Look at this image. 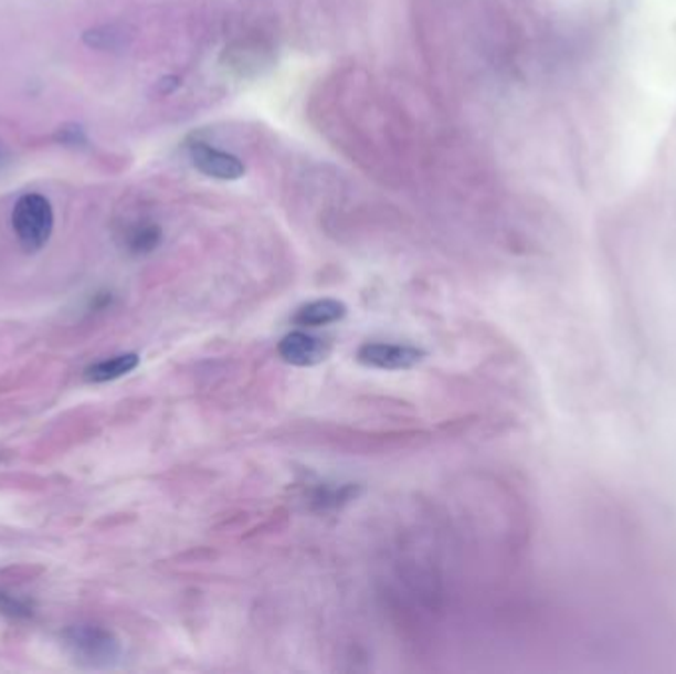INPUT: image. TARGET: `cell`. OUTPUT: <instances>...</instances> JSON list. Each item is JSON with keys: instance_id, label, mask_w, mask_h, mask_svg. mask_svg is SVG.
Segmentation results:
<instances>
[{"instance_id": "1", "label": "cell", "mask_w": 676, "mask_h": 674, "mask_svg": "<svg viewBox=\"0 0 676 674\" xmlns=\"http://www.w3.org/2000/svg\"><path fill=\"white\" fill-rule=\"evenodd\" d=\"M62 646L80 666L112 668L122 661L123 645L119 638L102 625L75 623L62 631Z\"/></svg>"}, {"instance_id": "2", "label": "cell", "mask_w": 676, "mask_h": 674, "mask_svg": "<svg viewBox=\"0 0 676 674\" xmlns=\"http://www.w3.org/2000/svg\"><path fill=\"white\" fill-rule=\"evenodd\" d=\"M12 230L24 252H40L54 230V210L46 197L30 192L12 210Z\"/></svg>"}, {"instance_id": "3", "label": "cell", "mask_w": 676, "mask_h": 674, "mask_svg": "<svg viewBox=\"0 0 676 674\" xmlns=\"http://www.w3.org/2000/svg\"><path fill=\"white\" fill-rule=\"evenodd\" d=\"M427 352L413 345H394V343H367L357 350V360L362 366L374 370H412L422 365Z\"/></svg>"}, {"instance_id": "4", "label": "cell", "mask_w": 676, "mask_h": 674, "mask_svg": "<svg viewBox=\"0 0 676 674\" xmlns=\"http://www.w3.org/2000/svg\"><path fill=\"white\" fill-rule=\"evenodd\" d=\"M277 352L287 365L310 368L325 362L332 352V347L325 338L315 337L305 330H295L282 338V343L277 345Z\"/></svg>"}, {"instance_id": "5", "label": "cell", "mask_w": 676, "mask_h": 674, "mask_svg": "<svg viewBox=\"0 0 676 674\" xmlns=\"http://www.w3.org/2000/svg\"><path fill=\"white\" fill-rule=\"evenodd\" d=\"M190 159L202 175L216 180H240L245 175V165L240 157L228 150L216 149L204 141H194L190 147Z\"/></svg>"}, {"instance_id": "6", "label": "cell", "mask_w": 676, "mask_h": 674, "mask_svg": "<svg viewBox=\"0 0 676 674\" xmlns=\"http://www.w3.org/2000/svg\"><path fill=\"white\" fill-rule=\"evenodd\" d=\"M348 307L338 299L310 301L295 310L293 325L303 328H319L338 323L347 317Z\"/></svg>"}, {"instance_id": "7", "label": "cell", "mask_w": 676, "mask_h": 674, "mask_svg": "<svg viewBox=\"0 0 676 674\" xmlns=\"http://www.w3.org/2000/svg\"><path fill=\"white\" fill-rule=\"evenodd\" d=\"M141 358L135 352H125V355L112 356L99 362L87 366L85 368L84 378L92 385H104V382H113L119 380L123 376L131 375L133 370L139 366Z\"/></svg>"}, {"instance_id": "8", "label": "cell", "mask_w": 676, "mask_h": 674, "mask_svg": "<svg viewBox=\"0 0 676 674\" xmlns=\"http://www.w3.org/2000/svg\"><path fill=\"white\" fill-rule=\"evenodd\" d=\"M162 244V230L155 222H137L125 234V248L133 255H149Z\"/></svg>"}, {"instance_id": "9", "label": "cell", "mask_w": 676, "mask_h": 674, "mask_svg": "<svg viewBox=\"0 0 676 674\" xmlns=\"http://www.w3.org/2000/svg\"><path fill=\"white\" fill-rule=\"evenodd\" d=\"M84 42L95 50H122L127 46V34L119 27H97L85 32Z\"/></svg>"}, {"instance_id": "10", "label": "cell", "mask_w": 676, "mask_h": 674, "mask_svg": "<svg viewBox=\"0 0 676 674\" xmlns=\"http://www.w3.org/2000/svg\"><path fill=\"white\" fill-rule=\"evenodd\" d=\"M0 615L24 621V619L34 615V605H32V601L22 600L19 596H12L9 591L0 590Z\"/></svg>"}, {"instance_id": "11", "label": "cell", "mask_w": 676, "mask_h": 674, "mask_svg": "<svg viewBox=\"0 0 676 674\" xmlns=\"http://www.w3.org/2000/svg\"><path fill=\"white\" fill-rule=\"evenodd\" d=\"M54 141L62 147H67V149H82L87 145V137H85L82 125L66 123V125L57 127L56 133H54Z\"/></svg>"}, {"instance_id": "12", "label": "cell", "mask_w": 676, "mask_h": 674, "mask_svg": "<svg viewBox=\"0 0 676 674\" xmlns=\"http://www.w3.org/2000/svg\"><path fill=\"white\" fill-rule=\"evenodd\" d=\"M113 293L109 291H99L95 293L94 299L89 303V309L92 310H105L107 307H112Z\"/></svg>"}, {"instance_id": "13", "label": "cell", "mask_w": 676, "mask_h": 674, "mask_svg": "<svg viewBox=\"0 0 676 674\" xmlns=\"http://www.w3.org/2000/svg\"><path fill=\"white\" fill-rule=\"evenodd\" d=\"M9 162V149L4 147V143L0 141V170Z\"/></svg>"}]
</instances>
